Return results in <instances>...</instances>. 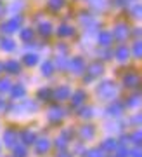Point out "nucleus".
<instances>
[{
    "mask_svg": "<svg viewBox=\"0 0 142 157\" xmlns=\"http://www.w3.org/2000/svg\"><path fill=\"white\" fill-rule=\"evenodd\" d=\"M37 148H38V152H45V148H49V141H38V145H37Z\"/></svg>",
    "mask_w": 142,
    "mask_h": 157,
    "instance_id": "f257e3e1",
    "label": "nucleus"
},
{
    "mask_svg": "<svg viewBox=\"0 0 142 157\" xmlns=\"http://www.w3.org/2000/svg\"><path fill=\"white\" fill-rule=\"evenodd\" d=\"M88 155H90V157H97V155H99V152H90Z\"/></svg>",
    "mask_w": 142,
    "mask_h": 157,
    "instance_id": "f03ea898",
    "label": "nucleus"
},
{
    "mask_svg": "<svg viewBox=\"0 0 142 157\" xmlns=\"http://www.w3.org/2000/svg\"><path fill=\"white\" fill-rule=\"evenodd\" d=\"M62 157H68V155H62Z\"/></svg>",
    "mask_w": 142,
    "mask_h": 157,
    "instance_id": "7ed1b4c3",
    "label": "nucleus"
}]
</instances>
